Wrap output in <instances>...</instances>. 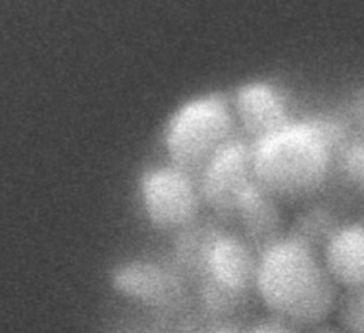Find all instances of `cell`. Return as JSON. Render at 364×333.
<instances>
[{"mask_svg": "<svg viewBox=\"0 0 364 333\" xmlns=\"http://www.w3.org/2000/svg\"><path fill=\"white\" fill-rule=\"evenodd\" d=\"M316 333H343V330H337L333 327H323V329H318Z\"/></svg>", "mask_w": 364, "mask_h": 333, "instance_id": "obj_16", "label": "cell"}, {"mask_svg": "<svg viewBox=\"0 0 364 333\" xmlns=\"http://www.w3.org/2000/svg\"><path fill=\"white\" fill-rule=\"evenodd\" d=\"M343 333H364V283L346 289L338 306Z\"/></svg>", "mask_w": 364, "mask_h": 333, "instance_id": "obj_12", "label": "cell"}, {"mask_svg": "<svg viewBox=\"0 0 364 333\" xmlns=\"http://www.w3.org/2000/svg\"><path fill=\"white\" fill-rule=\"evenodd\" d=\"M235 215L240 219L249 240L262 246V250L280 239L282 216L276 199L256 181L245 191Z\"/></svg>", "mask_w": 364, "mask_h": 333, "instance_id": "obj_10", "label": "cell"}, {"mask_svg": "<svg viewBox=\"0 0 364 333\" xmlns=\"http://www.w3.org/2000/svg\"><path fill=\"white\" fill-rule=\"evenodd\" d=\"M141 194L149 221L159 229H185L196 218L199 191L191 174L175 165L145 172Z\"/></svg>", "mask_w": 364, "mask_h": 333, "instance_id": "obj_4", "label": "cell"}, {"mask_svg": "<svg viewBox=\"0 0 364 333\" xmlns=\"http://www.w3.org/2000/svg\"><path fill=\"white\" fill-rule=\"evenodd\" d=\"M247 333H297L287 322L280 319H269L252 326Z\"/></svg>", "mask_w": 364, "mask_h": 333, "instance_id": "obj_14", "label": "cell"}, {"mask_svg": "<svg viewBox=\"0 0 364 333\" xmlns=\"http://www.w3.org/2000/svg\"><path fill=\"white\" fill-rule=\"evenodd\" d=\"M255 182L250 144L230 138L200 171L199 195L220 215H235L245 191Z\"/></svg>", "mask_w": 364, "mask_h": 333, "instance_id": "obj_5", "label": "cell"}, {"mask_svg": "<svg viewBox=\"0 0 364 333\" xmlns=\"http://www.w3.org/2000/svg\"><path fill=\"white\" fill-rule=\"evenodd\" d=\"M256 259L245 240L216 231L205 253L202 278L215 286L242 296L256 276Z\"/></svg>", "mask_w": 364, "mask_h": 333, "instance_id": "obj_6", "label": "cell"}, {"mask_svg": "<svg viewBox=\"0 0 364 333\" xmlns=\"http://www.w3.org/2000/svg\"><path fill=\"white\" fill-rule=\"evenodd\" d=\"M337 228L338 225L336 218L328 209L323 206H313L299 215L289 236L313 249V246L318 243L324 246Z\"/></svg>", "mask_w": 364, "mask_h": 333, "instance_id": "obj_11", "label": "cell"}, {"mask_svg": "<svg viewBox=\"0 0 364 333\" xmlns=\"http://www.w3.org/2000/svg\"><path fill=\"white\" fill-rule=\"evenodd\" d=\"M344 174L357 186L364 188V139L347 142L338 154Z\"/></svg>", "mask_w": 364, "mask_h": 333, "instance_id": "obj_13", "label": "cell"}, {"mask_svg": "<svg viewBox=\"0 0 364 333\" xmlns=\"http://www.w3.org/2000/svg\"><path fill=\"white\" fill-rule=\"evenodd\" d=\"M344 127L331 118L290 121L277 132L250 142L256 184L274 198H299L326 181L334 155L347 144Z\"/></svg>", "mask_w": 364, "mask_h": 333, "instance_id": "obj_1", "label": "cell"}, {"mask_svg": "<svg viewBox=\"0 0 364 333\" xmlns=\"http://www.w3.org/2000/svg\"><path fill=\"white\" fill-rule=\"evenodd\" d=\"M233 112L252 142L277 132L291 121L283 95L264 81L242 84L235 92Z\"/></svg>", "mask_w": 364, "mask_h": 333, "instance_id": "obj_7", "label": "cell"}, {"mask_svg": "<svg viewBox=\"0 0 364 333\" xmlns=\"http://www.w3.org/2000/svg\"><path fill=\"white\" fill-rule=\"evenodd\" d=\"M112 285L122 295L149 306L173 305L182 295L179 278L168 268L144 260H132L117 266Z\"/></svg>", "mask_w": 364, "mask_h": 333, "instance_id": "obj_8", "label": "cell"}, {"mask_svg": "<svg viewBox=\"0 0 364 333\" xmlns=\"http://www.w3.org/2000/svg\"><path fill=\"white\" fill-rule=\"evenodd\" d=\"M326 272L346 289L364 283V225L338 226L324 245Z\"/></svg>", "mask_w": 364, "mask_h": 333, "instance_id": "obj_9", "label": "cell"}, {"mask_svg": "<svg viewBox=\"0 0 364 333\" xmlns=\"http://www.w3.org/2000/svg\"><path fill=\"white\" fill-rule=\"evenodd\" d=\"M233 114L220 94H205L183 102L165 128V147L172 165L202 171L210 157L232 138Z\"/></svg>", "mask_w": 364, "mask_h": 333, "instance_id": "obj_3", "label": "cell"}, {"mask_svg": "<svg viewBox=\"0 0 364 333\" xmlns=\"http://www.w3.org/2000/svg\"><path fill=\"white\" fill-rule=\"evenodd\" d=\"M255 285L270 310L299 324L321 323L336 305V283L314 249L290 236L262 250Z\"/></svg>", "mask_w": 364, "mask_h": 333, "instance_id": "obj_2", "label": "cell"}, {"mask_svg": "<svg viewBox=\"0 0 364 333\" xmlns=\"http://www.w3.org/2000/svg\"><path fill=\"white\" fill-rule=\"evenodd\" d=\"M210 333H242V332L233 326H219L213 329Z\"/></svg>", "mask_w": 364, "mask_h": 333, "instance_id": "obj_15", "label": "cell"}]
</instances>
